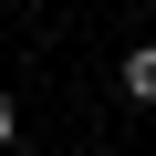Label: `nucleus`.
<instances>
[{"instance_id":"obj_1","label":"nucleus","mask_w":156,"mask_h":156,"mask_svg":"<svg viewBox=\"0 0 156 156\" xmlns=\"http://www.w3.org/2000/svg\"><path fill=\"white\" fill-rule=\"evenodd\" d=\"M125 94L156 115V42H135V52H125Z\"/></svg>"},{"instance_id":"obj_2","label":"nucleus","mask_w":156,"mask_h":156,"mask_svg":"<svg viewBox=\"0 0 156 156\" xmlns=\"http://www.w3.org/2000/svg\"><path fill=\"white\" fill-rule=\"evenodd\" d=\"M11 135H21V104H11V94H0V146H11Z\"/></svg>"}]
</instances>
